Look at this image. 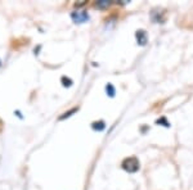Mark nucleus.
Wrapping results in <instances>:
<instances>
[{"mask_svg":"<svg viewBox=\"0 0 193 190\" xmlns=\"http://www.w3.org/2000/svg\"><path fill=\"white\" fill-rule=\"evenodd\" d=\"M72 17V20L76 22V23H84L89 20V14L86 13L85 10H76V12H73V13L71 14Z\"/></svg>","mask_w":193,"mask_h":190,"instance_id":"f03ea898","label":"nucleus"},{"mask_svg":"<svg viewBox=\"0 0 193 190\" xmlns=\"http://www.w3.org/2000/svg\"><path fill=\"white\" fill-rule=\"evenodd\" d=\"M136 40H138V44L146 45V44H147V34L143 31V30H139V31H136Z\"/></svg>","mask_w":193,"mask_h":190,"instance_id":"7ed1b4c3","label":"nucleus"},{"mask_svg":"<svg viewBox=\"0 0 193 190\" xmlns=\"http://www.w3.org/2000/svg\"><path fill=\"white\" fill-rule=\"evenodd\" d=\"M106 90H107V94H108L109 96H115V88L112 86L111 84H108L107 86H106Z\"/></svg>","mask_w":193,"mask_h":190,"instance_id":"423d86ee","label":"nucleus"},{"mask_svg":"<svg viewBox=\"0 0 193 190\" xmlns=\"http://www.w3.org/2000/svg\"><path fill=\"white\" fill-rule=\"evenodd\" d=\"M97 7L98 8H107V7H109V2H107V0H99V2H97Z\"/></svg>","mask_w":193,"mask_h":190,"instance_id":"39448f33","label":"nucleus"},{"mask_svg":"<svg viewBox=\"0 0 193 190\" xmlns=\"http://www.w3.org/2000/svg\"><path fill=\"white\" fill-rule=\"evenodd\" d=\"M62 82H63V86H71L72 85V81L70 78H67V77H62Z\"/></svg>","mask_w":193,"mask_h":190,"instance_id":"6e6552de","label":"nucleus"},{"mask_svg":"<svg viewBox=\"0 0 193 190\" xmlns=\"http://www.w3.org/2000/svg\"><path fill=\"white\" fill-rule=\"evenodd\" d=\"M76 111H77V108H72V109H71V111H68V112L63 113V116H61V117H59V120H65L66 117H70V116H71L72 113H75V112H76Z\"/></svg>","mask_w":193,"mask_h":190,"instance_id":"0eeeda50","label":"nucleus"},{"mask_svg":"<svg viewBox=\"0 0 193 190\" xmlns=\"http://www.w3.org/2000/svg\"><path fill=\"white\" fill-rule=\"evenodd\" d=\"M122 168L128 171V172H136L139 170V162L135 157H130L126 158L125 161L122 162Z\"/></svg>","mask_w":193,"mask_h":190,"instance_id":"f257e3e1","label":"nucleus"},{"mask_svg":"<svg viewBox=\"0 0 193 190\" xmlns=\"http://www.w3.org/2000/svg\"><path fill=\"white\" fill-rule=\"evenodd\" d=\"M91 127L94 128V130H98V131H102V130H104V127H106V125H104V122L103 121H98V122H93V125H91Z\"/></svg>","mask_w":193,"mask_h":190,"instance_id":"20e7f679","label":"nucleus"},{"mask_svg":"<svg viewBox=\"0 0 193 190\" xmlns=\"http://www.w3.org/2000/svg\"><path fill=\"white\" fill-rule=\"evenodd\" d=\"M157 124H164V126H166V127H169L170 126V124L167 122L165 118H160V120H157Z\"/></svg>","mask_w":193,"mask_h":190,"instance_id":"1a4fd4ad","label":"nucleus"}]
</instances>
